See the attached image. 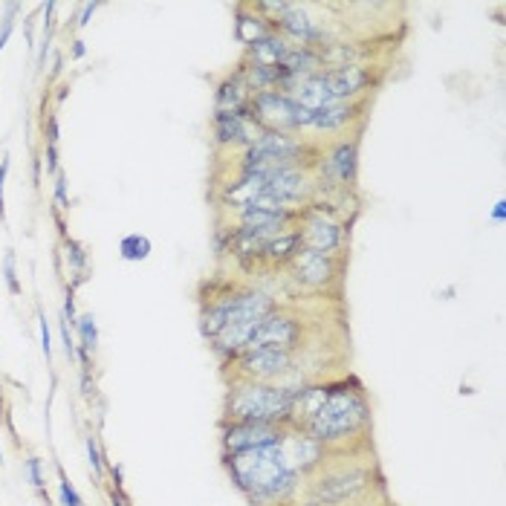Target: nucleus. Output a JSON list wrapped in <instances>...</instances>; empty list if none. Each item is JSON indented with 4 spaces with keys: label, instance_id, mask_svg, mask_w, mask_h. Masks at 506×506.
<instances>
[{
    "label": "nucleus",
    "instance_id": "obj_1",
    "mask_svg": "<svg viewBox=\"0 0 506 506\" xmlns=\"http://www.w3.org/2000/svg\"><path fill=\"white\" fill-rule=\"evenodd\" d=\"M223 466L237 492L252 506H290L304 481L293 469L283 446L223 454Z\"/></svg>",
    "mask_w": 506,
    "mask_h": 506
},
{
    "label": "nucleus",
    "instance_id": "obj_2",
    "mask_svg": "<svg viewBox=\"0 0 506 506\" xmlns=\"http://www.w3.org/2000/svg\"><path fill=\"white\" fill-rule=\"evenodd\" d=\"M370 428V405L356 382H330L327 399L307 420L301 431L319 440L327 452L344 449L351 440H362Z\"/></svg>",
    "mask_w": 506,
    "mask_h": 506
},
{
    "label": "nucleus",
    "instance_id": "obj_3",
    "mask_svg": "<svg viewBox=\"0 0 506 506\" xmlns=\"http://www.w3.org/2000/svg\"><path fill=\"white\" fill-rule=\"evenodd\" d=\"M293 391L272 382H249V379H232L223 399V417L220 423H278L290 425Z\"/></svg>",
    "mask_w": 506,
    "mask_h": 506
},
{
    "label": "nucleus",
    "instance_id": "obj_4",
    "mask_svg": "<svg viewBox=\"0 0 506 506\" xmlns=\"http://www.w3.org/2000/svg\"><path fill=\"white\" fill-rule=\"evenodd\" d=\"M315 156H319V148H312L304 136L261 131V136L255 142L237 153V171H255V174H269L278 168H310L312 171Z\"/></svg>",
    "mask_w": 506,
    "mask_h": 506
},
{
    "label": "nucleus",
    "instance_id": "obj_5",
    "mask_svg": "<svg viewBox=\"0 0 506 506\" xmlns=\"http://www.w3.org/2000/svg\"><path fill=\"white\" fill-rule=\"evenodd\" d=\"M312 506H353L359 498L370 492V469L367 466H339V469H319L315 481L310 483Z\"/></svg>",
    "mask_w": 506,
    "mask_h": 506
},
{
    "label": "nucleus",
    "instance_id": "obj_6",
    "mask_svg": "<svg viewBox=\"0 0 506 506\" xmlns=\"http://www.w3.org/2000/svg\"><path fill=\"white\" fill-rule=\"evenodd\" d=\"M235 379H249V382H272L287 385V379L298 373V351L287 347H249L229 362Z\"/></svg>",
    "mask_w": 506,
    "mask_h": 506
},
{
    "label": "nucleus",
    "instance_id": "obj_7",
    "mask_svg": "<svg viewBox=\"0 0 506 506\" xmlns=\"http://www.w3.org/2000/svg\"><path fill=\"white\" fill-rule=\"evenodd\" d=\"M249 119L258 124L261 131H272V134H293L301 136L310 131L312 124V113L304 110L301 105H295L287 93H258L249 102Z\"/></svg>",
    "mask_w": 506,
    "mask_h": 506
},
{
    "label": "nucleus",
    "instance_id": "obj_8",
    "mask_svg": "<svg viewBox=\"0 0 506 506\" xmlns=\"http://www.w3.org/2000/svg\"><path fill=\"white\" fill-rule=\"evenodd\" d=\"M312 171L319 188H339V192L353 188L359 180V134L341 136L322 148L312 163Z\"/></svg>",
    "mask_w": 506,
    "mask_h": 506
},
{
    "label": "nucleus",
    "instance_id": "obj_9",
    "mask_svg": "<svg viewBox=\"0 0 506 506\" xmlns=\"http://www.w3.org/2000/svg\"><path fill=\"white\" fill-rule=\"evenodd\" d=\"M295 229L301 235V246L310 252H322V255H341L347 237H351V229L336 220L322 203H310L301 211Z\"/></svg>",
    "mask_w": 506,
    "mask_h": 506
},
{
    "label": "nucleus",
    "instance_id": "obj_10",
    "mask_svg": "<svg viewBox=\"0 0 506 506\" xmlns=\"http://www.w3.org/2000/svg\"><path fill=\"white\" fill-rule=\"evenodd\" d=\"M287 431L290 425H278V423H220V452L240 454L249 449L281 446Z\"/></svg>",
    "mask_w": 506,
    "mask_h": 506
},
{
    "label": "nucleus",
    "instance_id": "obj_11",
    "mask_svg": "<svg viewBox=\"0 0 506 506\" xmlns=\"http://www.w3.org/2000/svg\"><path fill=\"white\" fill-rule=\"evenodd\" d=\"M301 341H304V322L295 312L275 307L261 319L258 330L252 333L246 344V351L249 347H287V351H298Z\"/></svg>",
    "mask_w": 506,
    "mask_h": 506
},
{
    "label": "nucleus",
    "instance_id": "obj_12",
    "mask_svg": "<svg viewBox=\"0 0 506 506\" xmlns=\"http://www.w3.org/2000/svg\"><path fill=\"white\" fill-rule=\"evenodd\" d=\"M258 136H261V128L249 119V107L240 113H220V110L211 113V139L217 151L240 153Z\"/></svg>",
    "mask_w": 506,
    "mask_h": 506
},
{
    "label": "nucleus",
    "instance_id": "obj_13",
    "mask_svg": "<svg viewBox=\"0 0 506 506\" xmlns=\"http://www.w3.org/2000/svg\"><path fill=\"white\" fill-rule=\"evenodd\" d=\"M341 255H322V252L301 249L298 258L290 264V275L307 290H330V283L339 281Z\"/></svg>",
    "mask_w": 506,
    "mask_h": 506
},
{
    "label": "nucleus",
    "instance_id": "obj_14",
    "mask_svg": "<svg viewBox=\"0 0 506 506\" xmlns=\"http://www.w3.org/2000/svg\"><path fill=\"white\" fill-rule=\"evenodd\" d=\"M330 90L336 102H362L367 96V90L373 87V70L370 64H344L324 70Z\"/></svg>",
    "mask_w": 506,
    "mask_h": 506
},
{
    "label": "nucleus",
    "instance_id": "obj_15",
    "mask_svg": "<svg viewBox=\"0 0 506 506\" xmlns=\"http://www.w3.org/2000/svg\"><path fill=\"white\" fill-rule=\"evenodd\" d=\"M367 102H333L322 110H312V124H310V131L315 134H324V136H339L351 131V124L362 116V107Z\"/></svg>",
    "mask_w": 506,
    "mask_h": 506
},
{
    "label": "nucleus",
    "instance_id": "obj_16",
    "mask_svg": "<svg viewBox=\"0 0 506 506\" xmlns=\"http://www.w3.org/2000/svg\"><path fill=\"white\" fill-rule=\"evenodd\" d=\"M287 96L295 105H301L304 110H310V113L312 110H322V107L336 102L333 90H330V81H327L324 73H315V76H307V78H295V84L287 90Z\"/></svg>",
    "mask_w": 506,
    "mask_h": 506
},
{
    "label": "nucleus",
    "instance_id": "obj_17",
    "mask_svg": "<svg viewBox=\"0 0 506 506\" xmlns=\"http://www.w3.org/2000/svg\"><path fill=\"white\" fill-rule=\"evenodd\" d=\"M249 102H252V90L240 78L237 67L214 84V110H220V113H240V110L249 107Z\"/></svg>",
    "mask_w": 506,
    "mask_h": 506
},
{
    "label": "nucleus",
    "instance_id": "obj_18",
    "mask_svg": "<svg viewBox=\"0 0 506 506\" xmlns=\"http://www.w3.org/2000/svg\"><path fill=\"white\" fill-rule=\"evenodd\" d=\"M301 235L298 229H290V232H283V235H275L264 243V252H261V264L272 266V269H281V266H290L295 258H298V252H301Z\"/></svg>",
    "mask_w": 506,
    "mask_h": 506
},
{
    "label": "nucleus",
    "instance_id": "obj_19",
    "mask_svg": "<svg viewBox=\"0 0 506 506\" xmlns=\"http://www.w3.org/2000/svg\"><path fill=\"white\" fill-rule=\"evenodd\" d=\"M281 67L287 70L290 76H295V78H307V76H315V73H324L327 70L319 49L298 47V44H290L287 55L281 58Z\"/></svg>",
    "mask_w": 506,
    "mask_h": 506
},
{
    "label": "nucleus",
    "instance_id": "obj_20",
    "mask_svg": "<svg viewBox=\"0 0 506 506\" xmlns=\"http://www.w3.org/2000/svg\"><path fill=\"white\" fill-rule=\"evenodd\" d=\"M243 61H249V64H258V67H278L281 64V58L287 55L290 49V41L278 35V33H269L266 38L255 41V44H249L243 47Z\"/></svg>",
    "mask_w": 506,
    "mask_h": 506
},
{
    "label": "nucleus",
    "instance_id": "obj_21",
    "mask_svg": "<svg viewBox=\"0 0 506 506\" xmlns=\"http://www.w3.org/2000/svg\"><path fill=\"white\" fill-rule=\"evenodd\" d=\"M269 33H275V29L255 12V6L246 4V6H237V20H235V38L249 47V44H255L261 38H266Z\"/></svg>",
    "mask_w": 506,
    "mask_h": 506
},
{
    "label": "nucleus",
    "instance_id": "obj_22",
    "mask_svg": "<svg viewBox=\"0 0 506 506\" xmlns=\"http://www.w3.org/2000/svg\"><path fill=\"white\" fill-rule=\"evenodd\" d=\"M119 255H122L124 261H131V264L145 261V258L151 255V240H148L145 235H139V232L124 235V237L119 240Z\"/></svg>",
    "mask_w": 506,
    "mask_h": 506
},
{
    "label": "nucleus",
    "instance_id": "obj_23",
    "mask_svg": "<svg viewBox=\"0 0 506 506\" xmlns=\"http://www.w3.org/2000/svg\"><path fill=\"white\" fill-rule=\"evenodd\" d=\"M78 344H81V351L90 356V353H96V347H99V330H96V319H93V312H84L78 315Z\"/></svg>",
    "mask_w": 506,
    "mask_h": 506
},
{
    "label": "nucleus",
    "instance_id": "obj_24",
    "mask_svg": "<svg viewBox=\"0 0 506 506\" xmlns=\"http://www.w3.org/2000/svg\"><path fill=\"white\" fill-rule=\"evenodd\" d=\"M4 278L9 283V293L20 295V283H18V272H15V252H6L4 255Z\"/></svg>",
    "mask_w": 506,
    "mask_h": 506
},
{
    "label": "nucleus",
    "instance_id": "obj_25",
    "mask_svg": "<svg viewBox=\"0 0 506 506\" xmlns=\"http://www.w3.org/2000/svg\"><path fill=\"white\" fill-rule=\"evenodd\" d=\"M23 471H26V481L33 483L38 492L44 489V474H41V460L38 457H26V463H23Z\"/></svg>",
    "mask_w": 506,
    "mask_h": 506
},
{
    "label": "nucleus",
    "instance_id": "obj_26",
    "mask_svg": "<svg viewBox=\"0 0 506 506\" xmlns=\"http://www.w3.org/2000/svg\"><path fill=\"white\" fill-rule=\"evenodd\" d=\"M61 503L64 506H84V500L78 498L76 486L67 481V474H61Z\"/></svg>",
    "mask_w": 506,
    "mask_h": 506
},
{
    "label": "nucleus",
    "instance_id": "obj_27",
    "mask_svg": "<svg viewBox=\"0 0 506 506\" xmlns=\"http://www.w3.org/2000/svg\"><path fill=\"white\" fill-rule=\"evenodd\" d=\"M55 200L61 208H70V194H67V177L64 174H55Z\"/></svg>",
    "mask_w": 506,
    "mask_h": 506
},
{
    "label": "nucleus",
    "instance_id": "obj_28",
    "mask_svg": "<svg viewBox=\"0 0 506 506\" xmlns=\"http://www.w3.org/2000/svg\"><path fill=\"white\" fill-rule=\"evenodd\" d=\"M38 324H41V347H44V356L49 362L52 356V336H49V322L44 319V315H38Z\"/></svg>",
    "mask_w": 506,
    "mask_h": 506
},
{
    "label": "nucleus",
    "instance_id": "obj_29",
    "mask_svg": "<svg viewBox=\"0 0 506 506\" xmlns=\"http://www.w3.org/2000/svg\"><path fill=\"white\" fill-rule=\"evenodd\" d=\"M61 339H64V353H67V359H76V339H73V333H70V324L61 319Z\"/></svg>",
    "mask_w": 506,
    "mask_h": 506
},
{
    "label": "nucleus",
    "instance_id": "obj_30",
    "mask_svg": "<svg viewBox=\"0 0 506 506\" xmlns=\"http://www.w3.org/2000/svg\"><path fill=\"white\" fill-rule=\"evenodd\" d=\"M87 457H90V466L96 474H102V454H99V446H96V440L87 437Z\"/></svg>",
    "mask_w": 506,
    "mask_h": 506
},
{
    "label": "nucleus",
    "instance_id": "obj_31",
    "mask_svg": "<svg viewBox=\"0 0 506 506\" xmlns=\"http://www.w3.org/2000/svg\"><path fill=\"white\" fill-rule=\"evenodd\" d=\"M6 171H9V156H0V220L6 217V206H4V185H6Z\"/></svg>",
    "mask_w": 506,
    "mask_h": 506
},
{
    "label": "nucleus",
    "instance_id": "obj_32",
    "mask_svg": "<svg viewBox=\"0 0 506 506\" xmlns=\"http://www.w3.org/2000/svg\"><path fill=\"white\" fill-rule=\"evenodd\" d=\"M99 9V4H87L84 9H81V15H78V26H87V20H90V15Z\"/></svg>",
    "mask_w": 506,
    "mask_h": 506
},
{
    "label": "nucleus",
    "instance_id": "obj_33",
    "mask_svg": "<svg viewBox=\"0 0 506 506\" xmlns=\"http://www.w3.org/2000/svg\"><path fill=\"white\" fill-rule=\"evenodd\" d=\"M503 217H506V203L498 200L495 208H492V220H495V223H503Z\"/></svg>",
    "mask_w": 506,
    "mask_h": 506
},
{
    "label": "nucleus",
    "instance_id": "obj_34",
    "mask_svg": "<svg viewBox=\"0 0 506 506\" xmlns=\"http://www.w3.org/2000/svg\"><path fill=\"white\" fill-rule=\"evenodd\" d=\"M84 52H87L84 41H76V44H73V58H84Z\"/></svg>",
    "mask_w": 506,
    "mask_h": 506
},
{
    "label": "nucleus",
    "instance_id": "obj_35",
    "mask_svg": "<svg viewBox=\"0 0 506 506\" xmlns=\"http://www.w3.org/2000/svg\"><path fill=\"white\" fill-rule=\"evenodd\" d=\"M0 463H4V454H0Z\"/></svg>",
    "mask_w": 506,
    "mask_h": 506
},
{
    "label": "nucleus",
    "instance_id": "obj_36",
    "mask_svg": "<svg viewBox=\"0 0 506 506\" xmlns=\"http://www.w3.org/2000/svg\"><path fill=\"white\" fill-rule=\"evenodd\" d=\"M388 506H391V503H388Z\"/></svg>",
    "mask_w": 506,
    "mask_h": 506
}]
</instances>
